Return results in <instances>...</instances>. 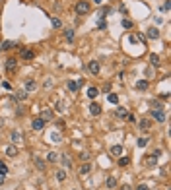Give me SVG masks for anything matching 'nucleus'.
Listing matches in <instances>:
<instances>
[{
    "label": "nucleus",
    "instance_id": "nucleus-1",
    "mask_svg": "<svg viewBox=\"0 0 171 190\" xmlns=\"http://www.w3.org/2000/svg\"><path fill=\"white\" fill-rule=\"evenodd\" d=\"M76 12L80 14V16H84V14H88V12H90V4H88V2H84V0H80V2L76 4Z\"/></svg>",
    "mask_w": 171,
    "mask_h": 190
},
{
    "label": "nucleus",
    "instance_id": "nucleus-2",
    "mask_svg": "<svg viewBox=\"0 0 171 190\" xmlns=\"http://www.w3.org/2000/svg\"><path fill=\"white\" fill-rule=\"evenodd\" d=\"M115 114L119 116V119H123V120H128V116H130L128 109H124V107H119L117 111H115Z\"/></svg>",
    "mask_w": 171,
    "mask_h": 190
},
{
    "label": "nucleus",
    "instance_id": "nucleus-3",
    "mask_svg": "<svg viewBox=\"0 0 171 190\" xmlns=\"http://www.w3.org/2000/svg\"><path fill=\"white\" fill-rule=\"evenodd\" d=\"M53 116H55V111H53V109H43L39 119H43V120L47 122V120H51V119H53Z\"/></svg>",
    "mask_w": 171,
    "mask_h": 190
},
{
    "label": "nucleus",
    "instance_id": "nucleus-4",
    "mask_svg": "<svg viewBox=\"0 0 171 190\" xmlns=\"http://www.w3.org/2000/svg\"><path fill=\"white\" fill-rule=\"evenodd\" d=\"M20 56L24 58V60H31V58L35 56V50H33V49H24V50L20 53Z\"/></svg>",
    "mask_w": 171,
    "mask_h": 190
},
{
    "label": "nucleus",
    "instance_id": "nucleus-5",
    "mask_svg": "<svg viewBox=\"0 0 171 190\" xmlns=\"http://www.w3.org/2000/svg\"><path fill=\"white\" fill-rule=\"evenodd\" d=\"M152 116H154L158 122H163V120H165V113H163L161 109H154V111H152Z\"/></svg>",
    "mask_w": 171,
    "mask_h": 190
},
{
    "label": "nucleus",
    "instance_id": "nucleus-6",
    "mask_svg": "<svg viewBox=\"0 0 171 190\" xmlns=\"http://www.w3.org/2000/svg\"><path fill=\"white\" fill-rule=\"evenodd\" d=\"M80 87H82V80H70L68 82V89L70 91H78Z\"/></svg>",
    "mask_w": 171,
    "mask_h": 190
},
{
    "label": "nucleus",
    "instance_id": "nucleus-7",
    "mask_svg": "<svg viewBox=\"0 0 171 190\" xmlns=\"http://www.w3.org/2000/svg\"><path fill=\"white\" fill-rule=\"evenodd\" d=\"M88 70H90V72H92L93 76H97V74H99V62H95V60H92L90 64H88Z\"/></svg>",
    "mask_w": 171,
    "mask_h": 190
},
{
    "label": "nucleus",
    "instance_id": "nucleus-8",
    "mask_svg": "<svg viewBox=\"0 0 171 190\" xmlns=\"http://www.w3.org/2000/svg\"><path fill=\"white\" fill-rule=\"evenodd\" d=\"M31 126H33V130H43V128H45V120H43V119H33Z\"/></svg>",
    "mask_w": 171,
    "mask_h": 190
},
{
    "label": "nucleus",
    "instance_id": "nucleus-9",
    "mask_svg": "<svg viewBox=\"0 0 171 190\" xmlns=\"http://www.w3.org/2000/svg\"><path fill=\"white\" fill-rule=\"evenodd\" d=\"M16 58H8V62H6V70L10 72V74H14V70H16Z\"/></svg>",
    "mask_w": 171,
    "mask_h": 190
},
{
    "label": "nucleus",
    "instance_id": "nucleus-10",
    "mask_svg": "<svg viewBox=\"0 0 171 190\" xmlns=\"http://www.w3.org/2000/svg\"><path fill=\"white\" fill-rule=\"evenodd\" d=\"M18 43L16 41H4V43H0V50H10L12 47H16Z\"/></svg>",
    "mask_w": 171,
    "mask_h": 190
},
{
    "label": "nucleus",
    "instance_id": "nucleus-11",
    "mask_svg": "<svg viewBox=\"0 0 171 190\" xmlns=\"http://www.w3.org/2000/svg\"><path fill=\"white\" fill-rule=\"evenodd\" d=\"M90 113H92L93 116H97V114L101 113V105H99V103H92V105H90Z\"/></svg>",
    "mask_w": 171,
    "mask_h": 190
},
{
    "label": "nucleus",
    "instance_id": "nucleus-12",
    "mask_svg": "<svg viewBox=\"0 0 171 190\" xmlns=\"http://www.w3.org/2000/svg\"><path fill=\"white\" fill-rule=\"evenodd\" d=\"M148 39H160V31L155 27H150L148 29Z\"/></svg>",
    "mask_w": 171,
    "mask_h": 190
},
{
    "label": "nucleus",
    "instance_id": "nucleus-13",
    "mask_svg": "<svg viewBox=\"0 0 171 190\" xmlns=\"http://www.w3.org/2000/svg\"><path fill=\"white\" fill-rule=\"evenodd\" d=\"M6 155H8V157L18 155V148H16V145H8V148H6Z\"/></svg>",
    "mask_w": 171,
    "mask_h": 190
},
{
    "label": "nucleus",
    "instance_id": "nucleus-14",
    "mask_svg": "<svg viewBox=\"0 0 171 190\" xmlns=\"http://www.w3.org/2000/svg\"><path fill=\"white\" fill-rule=\"evenodd\" d=\"M97 95H99V89H97V87H90V89H88V97H90V99H95Z\"/></svg>",
    "mask_w": 171,
    "mask_h": 190
},
{
    "label": "nucleus",
    "instance_id": "nucleus-15",
    "mask_svg": "<svg viewBox=\"0 0 171 190\" xmlns=\"http://www.w3.org/2000/svg\"><path fill=\"white\" fill-rule=\"evenodd\" d=\"M107 101H109L111 105H117V103H119V95H115V93H109V95H107Z\"/></svg>",
    "mask_w": 171,
    "mask_h": 190
},
{
    "label": "nucleus",
    "instance_id": "nucleus-16",
    "mask_svg": "<svg viewBox=\"0 0 171 190\" xmlns=\"http://www.w3.org/2000/svg\"><path fill=\"white\" fill-rule=\"evenodd\" d=\"M111 153H113L115 157H119L123 153V145H113V148H111Z\"/></svg>",
    "mask_w": 171,
    "mask_h": 190
},
{
    "label": "nucleus",
    "instance_id": "nucleus-17",
    "mask_svg": "<svg viewBox=\"0 0 171 190\" xmlns=\"http://www.w3.org/2000/svg\"><path fill=\"white\" fill-rule=\"evenodd\" d=\"M90 171H92V165L90 163H84V165L80 167V175H88Z\"/></svg>",
    "mask_w": 171,
    "mask_h": 190
},
{
    "label": "nucleus",
    "instance_id": "nucleus-18",
    "mask_svg": "<svg viewBox=\"0 0 171 190\" xmlns=\"http://www.w3.org/2000/svg\"><path fill=\"white\" fill-rule=\"evenodd\" d=\"M33 161H35V165H37V169H39V171H45V163L41 161V157H33Z\"/></svg>",
    "mask_w": 171,
    "mask_h": 190
},
{
    "label": "nucleus",
    "instance_id": "nucleus-19",
    "mask_svg": "<svg viewBox=\"0 0 171 190\" xmlns=\"http://www.w3.org/2000/svg\"><path fill=\"white\" fill-rule=\"evenodd\" d=\"M138 126L142 128V130H148V128H150V120H148V119H142V120L138 122Z\"/></svg>",
    "mask_w": 171,
    "mask_h": 190
},
{
    "label": "nucleus",
    "instance_id": "nucleus-20",
    "mask_svg": "<svg viewBox=\"0 0 171 190\" xmlns=\"http://www.w3.org/2000/svg\"><path fill=\"white\" fill-rule=\"evenodd\" d=\"M148 142H150V138H138V148H146V145H148Z\"/></svg>",
    "mask_w": 171,
    "mask_h": 190
},
{
    "label": "nucleus",
    "instance_id": "nucleus-21",
    "mask_svg": "<svg viewBox=\"0 0 171 190\" xmlns=\"http://www.w3.org/2000/svg\"><path fill=\"white\" fill-rule=\"evenodd\" d=\"M150 62H152V66H160V56L158 54H150Z\"/></svg>",
    "mask_w": 171,
    "mask_h": 190
},
{
    "label": "nucleus",
    "instance_id": "nucleus-22",
    "mask_svg": "<svg viewBox=\"0 0 171 190\" xmlns=\"http://www.w3.org/2000/svg\"><path fill=\"white\" fill-rule=\"evenodd\" d=\"M56 159H58V155H56V153H55V151H49V155H47V161H49V163H55Z\"/></svg>",
    "mask_w": 171,
    "mask_h": 190
},
{
    "label": "nucleus",
    "instance_id": "nucleus-23",
    "mask_svg": "<svg viewBox=\"0 0 171 190\" xmlns=\"http://www.w3.org/2000/svg\"><path fill=\"white\" fill-rule=\"evenodd\" d=\"M35 87H37V84H35V80H29V82L25 84V89H27V91H33Z\"/></svg>",
    "mask_w": 171,
    "mask_h": 190
},
{
    "label": "nucleus",
    "instance_id": "nucleus-24",
    "mask_svg": "<svg viewBox=\"0 0 171 190\" xmlns=\"http://www.w3.org/2000/svg\"><path fill=\"white\" fill-rule=\"evenodd\" d=\"M51 140H53L55 144H61V140H62V136L58 134V132H53V134H51Z\"/></svg>",
    "mask_w": 171,
    "mask_h": 190
},
{
    "label": "nucleus",
    "instance_id": "nucleus-25",
    "mask_svg": "<svg viewBox=\"0 0 171 190\" xmlns=\"http://www.w3.org/2000/svg\"><path fill=\"white\" fill-rule=\"evenodd\" d=\"M105 184H107V188H115V186H117V180H115L113 177H109V179L105 180Z\"/></svg>",
    "mask_w": 171,
    "mask_h": 190
},
{
    "label": "nucleus",
    "instance_id": "nucleus-26",
    "mask_svg": "<svg viewBox=\"0 0 171 190\" xmlns=\"http://www.w3.org/2000/svg\"><path fill=\"white\" fill-rule=\"evenodd\" d=\"M56 180L58 182H64L66 180V173L64 171H56Z\"/></svg>",
    "mask_w": 171,
    "mask_h": 190
},
{
    "label": "nucleus",
    "instance_id": "nucleus-27",
    "mask_svg": "<svg viewBox=\"0 0 171 190\" xmlns=\"http://www.w3.org/2000/svg\"><path fill=\"white\" fill-rule=\"evenodd\" d=\"M66 41H68V43H72L74 41V31H72V29H66Z\"/></svg>",
    "mask_w": 171,
    "mask_h": 190
},
{
    "label": "nucleus",
    "instance_id": "nucleus-28",
    "mask_svg": "<svg viewBox=\"0 0 171 190\" xmlns=\"http://www.w3.org/2000/svg\"><path fill=\"white\" fill-rule=\"evenodd\" d=\"M148 87V82L146 80H140V82H136V89H146Z\"/></svg>",
    "mask_w": 171,
    "mask_h": 190
},
{
    "label": "nucleus",
    "instance_id": "nucleus-29",
    "mask_svg": "<svg viewBox=\"0 0 171 190\" xmlns=\"http://www.w3.org/2000/svg\"><path fill=\"white\" fill-rule=\"evenodd\" d=\"M119 165H121V167L130 165V157H121V159H119Z\"/></svg>",
    "mask_w": 171,
    "mask_h": 190
},
{
    "label": "nucleus",
    "instance_id": "nucleus-30",
    "mask_svg": "<svg viewBox=\"0 0 171 190\" xmlns=\"http://www.w3.org/2000/svg\"><path fill=\"white\" fill-rule=\"evenodd\" d=\"M12 142H14V144H20V142H21V134L12 132Z\"/></svg>",
    "mask_w": 171,
    "mask_h": 190
},
{
    "label": "nucleus",
    "instance_id": "nucleus-31",
    "mask_svg": "<svg viewBox=\"0 0 171 190\" xmlns=\"http://www.w3.org/2000/svg\"><path fill=\"white\" fill-rule=\"evenodd\" d=\"M146 163H148V165L152 167V165H155V163H158V159H155V155H148V159H146Z\"/></svg>",
    "mask_w": 171,
    "mask_h": 190
},
{
    "label": "nucleus",
    "instance_id": "nucleus-32",
    "mask_svg": "<svg viewBox=\"0 0 171 190\" xmlns=\"http://www.w3.org/2000/svg\"><path fill=\"white\" fill-rule=\"evenodd\" d=\"M62 165L66 167V169H70V165H72V163H70V159L66 157V155H62Z\"/></svg>",
    "mask_w": 171,
    "mask_h": 190
},
{
    "label": "nucleus",
    "instance_id": "nucleus-33",
    "mask_svg": "<svg viewBox=\"0 0 171 190\" xmlns=\"http://www.w3.org/2000/svg\"><path fill=\"white\" fill-rule=\"evenodd\" d=\"M51 21H53V27H61V25H62V21L58 19V18H53Z\"/></svg>",
    "mask_w": 171,
    "mask_h": 190
},
{
    "label": "nucleus",
    "instance_id": "nucleus-34",
    "mask_svg": "<svg viewBox=\"0 0 171 190\" xmlns=\"http://www.w3.org/2000/svg\"><path fill=\"white\" fill-rule=\"evenodd\" d=\"M123 27L130 29V27H132V21H130V19H123Z\"/></svg>",
    "mask_w": 171,
    "mask_h": 190
},
{
    "label": "nucleus",
    "instance_id": "nucleus-35",
    "mask_svg": "<svg viewBox=\"0 0 171 190\" xmlns=\"http://www.w3.org/2000/svg\"><path fill=\"white\" fill-rule=\"evenodd\" d=\"M0 173H8V167H6V163H2V161H0Z\"/></svg>",
    "mask_w": 171,
    "mask_h": 190
},
{
    "label": "nucleus",
    "instance_id": "nucleus-36",
    "mask_svg": "<svg viewBox=\"0 0 171 190\" xmlns=\"http://www.w3.org/2000/svg\"><path fill=\"white\" fill-rule=\"evenodd\" d=\"M4 180H6V175H4V173H0V184H4Z\"/></svg>",
    "mask_w": 171,
    "mask_h": 190
},
{
    "label": "nucleus",
    "instance_id": "nucleus-37",
    "mask_svg": "<svg viewBox=\"0 0 171 190\" xmlns=\"http://www.w3.org/2000/svg\"><path fill=\"white\" fill-rule=\"evenodd\" d=\"M45 87H47V89H49V87H53V82H51V80H47V82H45Z\"/></svg>",
    "mask_w": 171,
    "mask_h": 190
},
{
    "label": "nucleus",
    "instance_id": "nucleus-38",
    "mask_svg": "<svg viewBox=\"0 0 171 190\" xmlns=\"http://www.w3.org/2000/svg\"><path fill=\"white\" fill-rule=\"evenodd\" d=\"M136 190H148V186H146V184H138V188H136Z\"/></svg>",
    "mask_w": 171,
    "mask_h": 190
},
{
    "label": "nucleus",
    "instance_id": "nucleus-39",
    "mask_svg": "<svg viewBox=\"0 0 171 190\" xmlns=\"http://www.w3.org/2000/svg\"><path fill=\"white\" fill-rule=\"evenodd\" d=\"M121 190H130V186H128V184H124V186H121Z\"/></svg>",
    "mask_w": 171,
    "mask_h": 190
},
{
    "label": "nucleus",
    "instance_id": "nucleus-40",
    "mask_svg": "<svg viewBox=\"0 0 171 190\" xmlns=\"http://www.w3.org/2000/svg\"><path fill=\"white\" fill-rule=\"evenodd\" d=\"M93 2H95V4H101V0H93Z\"/></svg>",
    "mask_w": 171,
    "mask_h": 190
},
{
    "label": "nucleus",
    "instance_id": "nucleus-41",
    "mask_svg": "<svg viewBox=\"0 0 171 190\" xmlns=\"http://www.w3.org/2000/svg\"><path fill=\"white\" fill-rule=\"evenodd\" d=\"M0 2H2V0H0Z\"/></svg>",
    "mask_w": 171,
    "mask_h": 190
}]
</instances>
